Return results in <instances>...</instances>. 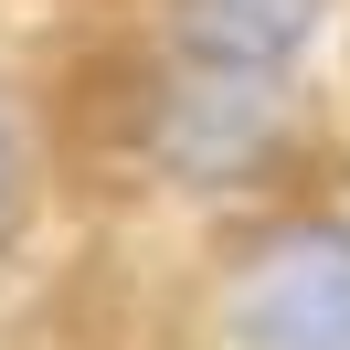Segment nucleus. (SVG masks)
Segmentation results:
<instances>
[{"label":"nucleus","instance_id":"2","mask_svg":"<svg viewBox=\"0 0 350 350\" xmlns=\"http://www.w3.org/2000/svg\"><path fill=\"white\" fill-rule=\"evenodd\" d=\"M319 32H329V0H170L180 64L234 75V85H276Z\"/></svg>","mask_w":350,"mask_h":350},{"label":"nucleus","instance_id":"1","mask_svg":"<svg viewBox=\"0 0 350 350\" xmlns=\"http://www.w3.org/2000/svg\"><path fill=\"white\" fill-rule=\"evenodd\" d=\"M223 350H350V223H276L223 276Z\"/></svg>","mask_w":350,"mask_h":350},{"label":"nucleus","instance_id":"3","mask_svg":"<svg viewBox=\"0 0 350 350\" xmlns=\"http://www.w3.org/2000/svg\"><path fill=\"white\" fill-rule=\"evenodd\" d=\"M22 223V138H11V117H0V234Z\"/></svg>","mask_w":350,"mask_h":350}]
</instances>
